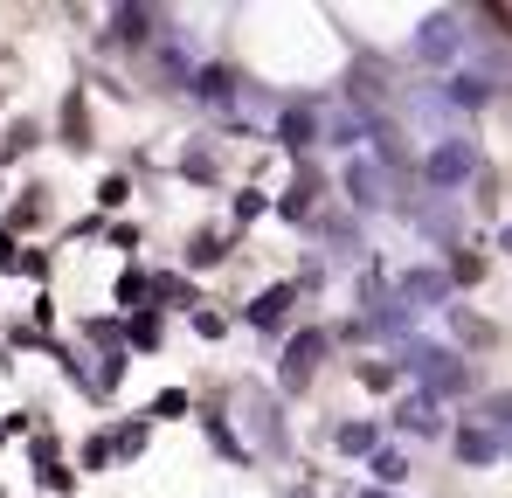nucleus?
<instances>
[{
    "label": "nucleus",
    "mask_w": 512,
    "mask_h": 498,
    "mask_svg": "<svg viewBox=\"0 0 512 498\" xmlns=\"http://www.w3.org/2000/svg\"><path fill=\"white\" fill-rule=\"evenodd\" d=\"M395 367L423 388L429 402L471 395V360H464L457 346H436V339H402V346H395Z\"/></svg>",
    "instance_id": "nucleus-1"
},
{
    "label": "nucleus",
    "mask_w": 512,
    "mask_h": 498,
    "mask_svg": "<svg viewBox=\"0 0 512 498\" xmlns=\"http://www.w3.org/2000/svg\"><path fill=\"white\" fill-rule=\"evenodd\" d=\"M471 173H478V139H464V132H443L423 153V187L429 194H457Z\"/></svg>",
    "instance_id": "nucleus-2"
},
{
    "label": "nucleus",
    "mask_w": 512,
    "mask_h": 498,
    "mask_svg": "<svg viewBox=\"0 0 512 498\" xmlns=\"http://www.w3.org/2000/svg\"><path fill=\"white\" fill-rule=\"evenodd\" d=\"M326 353H333V332H326V326L291 332V339H284V360H277V388H284V395H305Z\"/></svg>",
    "instance_id": "nucleus-3"
},
{
    "label": "nucleus",
    "mask_w": 512,
    "mask_h": 498,
    "mask_svg": "<svg viewBox=\"0 0 512 498\" xmlns=\"http://www.w3.org/2000/svg\"><path fill=\"white\" fill-rule=\"evenodd\" d=\"M340 187H346V201H353L360 215H374V208H388V201H395V173L374 160V153H353L346 173H340Z\"/></svg>",
    "instance_id": "nucleus-4"
},
{
    "label": "nucleus",
    "mask_w": 512,
    "mask_h": 498,
    "mask_svg": "<svg viewBox=\"0 0 512 498\" xmlns=\"http://www.w3.org/2000/svg\"><path fill=\"white\" fill-rule=\"evenodd\" d=\"M450 291H457V284H450L443 263H416V270L395 277V298H402L416 319H423V312H450Z\"/></svg>",
    "instance_id": "nucleus-5"
},
{
    "label": "nucleus",
    "mask_w": 512,
    "mask_h": 498,
    "mask_svg": "<svg viewBox=\"0 0 512 498\" xmlns=\"http://www.w3.org/2000/svg\"><path fill=\"white\" fill-rule=\"evenodd\" d=\"M464 42H471L464 14H429L423 28H416V63H457Z\"/></svg>",
    "instance_id": "nucleus-6"
},
{
    "label": "nucleus",
    "mask_w": 512,
    "mask_h": 498,
    "mask_svg": "<svg viewBox=\"0 0 512 498\" xmlns=\"http://www.w3.org/2000/svg\"><path fill=\"white\" fill-rule=\"evenodd\" d=\"M319 139H326V118H319L312 104H284V111H277V146H284V153H312Z\"/></svg>",
    "instance_id": "nucleus-7"
},
{
    "label": "nucleus",
    "mask_w": 512,
    "mask_h": 498,
    "mask_svg": "<svg viewBox=\"0 0 512 498\" xmlns=\"http://www.w3.org/2000/svg\"><path fill=\"white\" fill-rule=\"evenodd\" d=\"M395 429L402 436H450V415H443V402H429L423 388H416V395L395 402Z\"/></svg>",
    "instance_id": "nucleus-8"
},
{
    "label": "nucleus",
    "mask_w": 512,
    "mask_h": 498,
    "mask_svg": "<svg viewBox=\"0 0 512 498\" xmlns=\"http://www.w3.org/2000/svg\"><path fill=\"white\" fill-rule=\"evenodd\" d=\"M450 450H457V464H471V471H478V464H499V457H506V436H492V429L471 415L464 429H450Z\"/></svg>",
    "instance_id": "nucleus-9"
},
{
    "label": "nucleus",
    "mask_w": 512,
    "mask_h": 498,
    "mask_svg": "<svg viewBox=\"0 0 512 498\" xmlns=\"http://www.w3.org/2000/svg\"><path fill=\"white\" fill-rule=\"evenodd\" d=\"M291 305H298V284H270V291H256V298H250L243 319H250L256 332H284V326H291Z\"/></svg>",
    "instance_id": "nucleus-10"
},
{
    "label": "nucleus",
    "mask_w": 512,
    "mask_h": 498,
    "mask_svg": "<svg viewBox=\"0 0 512 498\" xmlns=\"http://www.w3.org/2000/svg\"><path fill=\"white\" fill-rule=\"evenodd\" d=\"M187 90H194L201 104H236V97H243V83H236V70H222V63H201V70L187 77Z\"/></svg>",
    "instance_id": "nucleus-11"
},
{
    "label": "nucleus",
    "mask_w": 512,
    "mask_h": 498,
    "mask_svg": "<svg viewBox=\"0 0 512 498\" xmlns=\"http://www.w3.org/2000/svg\"><path fill=\"white\" fill-rule=\"evenodd\" d=\"M333 450H340V457H374V450H381V422H367V415L340 422V429H333Z\"/></svg>",
    "instance_id": "nucleus-12"
},
{
    "label": "nucleus",
    "mask_w": 512,
    "mask_h": 498,
    "mask_svg": "<svg viewBox=\"0 0 512 498\" xmlns=\"http://www.w3.org/2000/svg\"><path fill=\"white\" fill-rule=\"evenodd\" d=\"M312 208H319V173L305 166V173H298V180L284 187V201H277V215H284V222H312Z\"/></svg>",
    "instance_id": "nucleus-13"
},
{
    "label": "nucleus",
    "mask_w": 512,
    "mask_h": 498,
    "mask_svg": "<svg viewBox=\"0 0 512 498\" xmlns=\"http://www.w3.org/2000/svg\"><path fill=\"white\" fill-rule=\"evenodd\" d=\"M367 478H374V485H381V492H395V485H402V478H409V457H402V450H395V443H381V450H374V457H367Z\"/></svg>",
    "instance_id": "nucleus-14"
},
{
    "label": "nucleus",
    "mask_w": 512,
    "mask_h": 498,
    "mask_svg": "<svg viewBox=\"0 0 512 498\" xmlns=\"http://www.w3.org/2000/svg\"><path fill=\"white\" fill-rule=\"evenodd\" d=\"M111 21H118V28H111V35H118V42H132V49H139V42H146V35H153V21H160V14H153V7H118V14H111Z\"/></svg>",
    "instance_id": "nucleus-15"
},
{
    "label": "nucleus",
    "mask_w": 512,
    "mask_h": 498,
    "mask_svg": "<svg viewBox=\"0 0 512 498\" xmlns=\"http://www.w3.org/2000/svg\"><path fill=\"white\" fill-rule=\"evenodd\" d=\"M478 422H485L492 436H506V443H512V388H499V395H485V402H478Z\"/></svg>",
    "instance_id": "nucleus-16"
},
{
    "label": "nucleus",
    "mask_w": 512,
    "mask_h": 498,
    "mask_svg": "<svg viewBox=\"0 0 512 498\" xmlns=\"http://www.w3.org/2000/svg\"><path fill=\"white\" fill-rule=\"evenodd\" d=\"M229 256V236L222 229H194V243H187V263L194 270H208V263H222Z\"/></svg>",
    "instance_id": "nucleus-17"
},
{
    "label": "nucleus",
    "mask_w": 512,
    "mask_h": 498,
    "mask_svg": "<svg viewBox=\"0 0 512 498\" xmlns=\"http://www.w3.org/2000/svg\"><path fill=\"white\" fill-rule=\"evenodd\" d=\"M450 326H457L464 346H492V339H499V326H485V319H478V312H464V305H450Z\"/></svg>",
    "instance_id": "nucleus-18"
},
{
    "label": "nucleus",
    "mask_w": 512,
    "mask_h": 498,
    "mask_svg": "<svg viewBox=\"0 0 512 498\" xmlns=\"http://www.w3.org/2000/svg\"><path fill=\"white\" fill-rule=\"evenodd\" d=\"M146 422H153V415H139V422H118V429H111V457H139V450H146Z\"/></svg>",
    "instance_id": "nucleus-19"
},
{
    "label": "nucleus",
    "mask_w": 512,
    "mask_h": 498,
    "mask_svg": "<svg viewBox=\"0 0 512 498\" xmlns=\"http://www.w3.org/2000/svg\"><path fill=\"white\" fill-rule=\"evenodd\" d=\"M395 381H402V367H395V360H360V388H374V395H388Z\"/></svg>",
    "instance_id": "nucleus-20"
},
{
    "label": "nucleus",
    "mask_w": 512,
    "mask_h": 498,
    "mask_svg": "<svg viewBox=\"0 0 512 498\" xmlns=\"http://www.w3.org/2000/svg\"><path fill=\"white\" fill-rule=\"evenodd\" d=\"M443 270H450V284H478V277H485V256H471V249L457 243V249H450V263H443Z\"/></svg>",
    "instance_id": "nucleus-21"
},
{
    "label": "nucleus",
    "mask_w": 512,
    "mask_h": 498,
    "mask_svg": "<svg viewBox=\"0 0 512 498\" xmlns=\"http://www.w3.org/2000/svg\"><path fill=\"white\" fill-rule=\"evenodd\" d=\"M125 339H139V346H160V312H139V319H125Z\"/></svg>",
    "instance_id": "nucleus-22"
},
{
    "label": "nucleus",
    "mask_w": 512,
    "mask_h": 498,
    "mask_svg": "<svg viewBox=\"0 0 512 498\" xmlns=\"http://www.w3.org/2000/svg\"><path fill=\"white\" fill-rule=\"evenodd\" d=\"M63 132H70V146H90V125H84V104L70 97V111H63Z\"/></svg>",
    "instance_id": "nucleus-23"
},
{
    "label": "nucleus",
    "mask_w": 512,
    "mask_h": 498,
    "mask_svg": "<svg viewBox=\"0 0 512 498\" xmlns=\"http://www.w3.org/2000/svg\"><path fill=\"white\" fill-rule=\"evenodd\" d=\"M0 270H42V256H21V249L0 236Z\"/></svg>",
    "instance_id": "nucleus-24"
},
{
    "label": "nucleus",
    "mask_w": 512,
    "mask_h": 498,
    "mask_svg": "<svg viewBox=\"0 0 512 498\" xmlns=\"http://www.w3.org/2000/svg\"><path fill=\"white\" fill-rule=\"evenodd\" d=\"M187 173H194V180H215V153H208V146H194V153H187Z\"/></svg>",
    "instance_id": "nucleus-25"
},
{
    "label": "nucleus",
    "mask_w": 512,
    "mask_h": 498,
    "mask_svg": "<svg viewBox=\"0 0 512 498\" xmlns=\"http://www.w3.org/2000/svg\"><path fill=\"white\" fill-rule=\"evenodd\" d=\"M229 215H236V222H256V215H263V194H256V187H243V194H236V208H229Z\"/></svg>",
    "instance_id": "nucleus-26"
},
{
    "label": "nucleus",
    "mask_w": 512,
    "mask_h": 498,
    "mask_svg": "<svg viewBox=\"0 0 512 498\" xmlns=\"http://www.w3.org/2000/svg\"><path fill=\"white\" fill-rule=\"evenodd\" d=\"M97 201H104V208H125V201H132V187H125V180H118V173H111V180H104V187H97Z\"/></svg>",
    "instance_id": "nucleus-27"
},
{
    "label": "nucleus",
    "mask_w": 512,
    "mask_h": 498,
    "mask_svg": "<svg viewBox=\"0 0 512 498\" xmlns=\"http://www.w3.org/2000/svg\"><path fill=\"white\" fill-rule=\"evenodd\" d=\"M187 409V395H180V388H167V395H160V402H153V422H173V415Z\"/></svg>",
    "instance_id": "nucleus-28"
},
{
    "label": "nucleus",
    "mask_w": 512,
    "mask_h": 498,
    "mask_svg": "<svg viewBox=\"0 0 512 498\" xmlns=\"http://www.w3.org/2000/svg\"><path fill=\"white\" fill-rule=\"evenodd\" d=\"M84 464H90V471H104V464H111V436H90V443H84Z\"/></svg>",
    "instance_id": "nucleus-29"
},
{
    "label": "nucleus",
    "mask_w": 512,
    "mask_h": 498,
    "mask_svg": "<svg viewBox=\"0 0 512 498\" xmlns=\"http://www.w3.org/2000/svg\"><path fill=\"white\" fill-rule=\"evenodd\" d=\"M194 332H201V339H222L229 319H222V312H194Z\"/></svg>",
    "instance_id": "nucleus-30"
},
{
    "label": "nucleus",
    "mask_w": 512,
    "mask_h": 498,
    "mask_svg": "<svg viewBox=\"0 0 512 498\" xmlns=\"http://www.w3.org/2000/svg\"><path fill=\"white\" fill-rule=\"evenodd\" d=\"M7 153H21V146H35V125H7V139H0Z\"/></svg>",
    "instance_id": "nucleus-31"
},
{
    "label": "nucleus",
    "mask_w": 512,
    "mask_h": 498,
    "mask_svg": "<svg viewBox=\"0 0 512 498\" xmlns=\"http://www.w3.org/2000/svg\"><path fill=\"white\" fill-rule=\"evenodd\" d=\"M499 249H506V256H512V222H506V229H499Z\"/></svg>",
    "instance_id": "nucleus-32"
},
{
    "label": "nucleus",
    "mask_w": 512,
    "mask_h": 498,
    "mask_svg": "<svg viewBox=\"0 0 512 498\" xmlns=\"http://www.w3.org/2000/svg\"><path fill=\"white\" fill-rule=\"evenodd\" d=\"M353 498H388V492H381V485H374V492H353Z\"/></svg>",
    "instance_id": "nucleus-33"
},
{
    "label": "nucleus",
    "mask_w": 512,
    "mask_h": 498,
    "mask_svg": "<svg viewBox=\"0 0 512 498\" xmlns=\"http://www.w3.org/2000/svg\"><path fill=\"white\" fill-rule=\"evenodd\" d=\"M506 457H512V443H506Z\"/></svg>",
    "instance_id": "nucleus-34"
},
{
    "label": "nucleus",
    "mask_w": 512,
    "mask_h": 498,
    "mask_svg": "<svg viewBox=\"0 0 512 498\" xmlns=\"http://www.w3.org/2000/svg\"><path fill=\"white\" fill-rule=\"evenodd\" d=\"M298 498H305V492H298Z\"/></svg>",
    "instance_id": "nucleus-35"
}]
</instances>
